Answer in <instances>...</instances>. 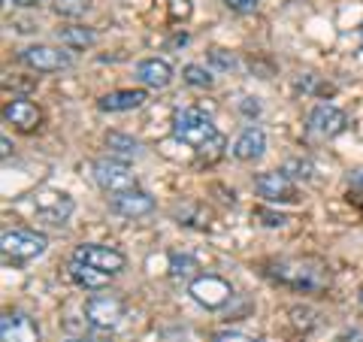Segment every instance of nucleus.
<instances>
[{"instance_id":"nucleus-22","label":"nucleus","mask_w":363,"mask_h":342,"mask_svg":"<svg viewBox=\"0 0 363 342\" xmlns=\"http://www.w3.org/2000/svg\"><path fill=\"white\" fill-rule=\"evenodd\" d=\"M91 0H55V13L58 16H85Z\"/></svg>"},{"instance_id":"nucleus-11","label":"nucleus","mask_w":363,"mask_h":342,"mask_svg":"<svg viewBox=\"0 0 363 342\" xmlns=\"http://www.w3.org/2000/svg\"><path fill=\"white\" fill-rule=\"evenodd\" d=\"M255 188L257 194L264 197L267 203H297L300 200V191L294 185V179L285 176L281 170H272V173H260L255 179Z\"/></svg>"},{"instance_id":"nucleus-32","label":"nucleus","mask_w":363,"mask_h":342,"mask_svg":"<svg viewBox=\"0 0 363 342\" xmlns=\"http://www.w3.org/2000/svg\"><path fill=\"white\" fill-rule=\"evenodd\" d=\"M9 152H13V143H9V136H4V140H0V155L9 158Z\"/></svg>"},{"instance_id":"nucleus-10","label":"nucleus","mask_w":363,"mask_h":342,"mask_svg":"<svg viewBox=\"0 0 363 342\" xmlns=\"http://www.w3.org/2000/svg\"><path fill=\"white\" fill-rule=\"evenodd\" d=\"M43 330L37 318L21 312V309H6L0 318V342H40Z\"/></svg>"},{"instance_id":"nucleus-35","label":"nucleus","mask_w":363,"mask_h":342,"mask_svg":"<svg viewBox=\"0 0 363 342\" xmlns=\"http://www.w3.org/2000/svg\"><path fill=\"white\" fill-rule=\"evenodd\" d=\"M67 342H91V339H67Z\"/></svg>"},{"instance_id":"nucleus-5","label":"nucleus","mask_w":363,"mask_h":342,"mask_svg":"<svg viewBox=\"0 0 363 342\" xmlns=\"http://www.w3.org/2000/svg\"><path fill=\"white\" fill-rule=\"evenodd\" d=\"M124 300L116 294H94L85 300V321L97 330H116L124 321Z\"/></svg>"},{"instance_id":"nucleus-12","label":"nucleus","mask_w":363,"mask_h":342,"mask_svg":"<svg viewBox=\"0 0 363 342\" xmlns=\"http://www.w3.org/2000/svg\"><path fill=\"white\" fill-rule=\"evenodd\" d=\"M345 128H348V116L333 104H318L309 112V131L318 136H327V140H330V136L345 133Z\"/></svg>"},{"instance_id":"nucleus-31","label":"nucleus","mask_w":363,"mask_h":342,"mask_svg":"<svg viewBox=\"0 0 363 342\" xmlns=\"http://www.w3.org/2000/svg\"><path fill=\"white\" fill-rule=\"evenodd\" d=\"M348 179H351V185H354V188H360V191H363V167H360V170H354V173H351Z\"/></svg>"},{"instance_id":"nucleus-34","label":"nucleus","mask_w":363,"mask_h":342,"mask_svg":"<svg viewBox=\"0 0 363 342\" xmlns=\"http://www.w3.org/2000/svg\"><path fill=\"white\" fill-rule=\"evenodd\" d=\"M357 300H360V306H363V285H360V291H357Z\"/></svg>"},{"instance_id":"nucleus-27","label":"nucleus","mask_w":363,"mask_h":342,"mask_svg":"<svg viewBox=\"0 0 363 342\" xmlns=\"http://www.w3.org/2000/svg\"><path fill=\"white\" fill-rule=\"evenodd\" d=\"M169 4H173L169 9H173V18H176V21L191 16V4H188V0H169Z\"/></svg>"},{"instance_id":"nucleus-18","label":"nucleus","mask_w":363,"mask_h":342,"mask_svg":"<svg viewBox=\"0 0 363 342\" xmlns=\"http://www.w3.org/2000/svg\"><path fill=\"white\" fill-rule=\"evenodd\" d=\"M70 279L79 285V288H85V291H104L112 276H109V272L94 270V267L79 264V260H70Z\"/></svg>"},{"instance_id":"nucleus-2","label":"nucleus","mask_w":363,"mask_h":342,"mask_svg":"<svg viewBox=\"0 0 363 342\" xmlns=\"http://www.w3.org/2000/svg\"><path fill=\"white\" fill-rule=\"evenodd\" d=\"M45 248H49V239L40 231H28V227H18V231H4L0 236V252H4V260L9 264H25V260L40 258Z\"/></svg>"},{"instance_id":"nucleus-8","label":"nucleus","mask_w":363,"mask_h":342,"mask_svg":"<svg viewBox=\"0 0 363 342\" xmlns=\"http://www.w3.org/2000/svg\"><path fill=\"white\" fill-rule=\"evenodd\" d=\"M73 260L85 267H94L100 272H109V276H116L128 267V258H124L118 248H109V246H97V243H82L73 248Z\"/></svg>"},{"instance_id":"nucleus-3","label":"nucleus","mask_w":363,"mask_h":342,"mask_svg":"<svg viewBox=\"0 0 363 342\" xmlns=\"http://www.w3.org/2000/svg\"><path fill=\"white\" fill-rule=\"evenodd\" d=\"M76 203L67 191H58V188H43L33 194V215H37L40 221L52 224V227H61L67 224V219L73 215Z\"/></svg>"},{"instance_id":"nucleus-21","label":"nucleus","mask_w":363,"mask_h":342,"mask_svg":"<svg viewBox=\"0 0 363 342\" xmlns=\"http://www.w3.org/2000/svg\"><path fill=\"white\" fill-rule=\"evenodd\" d=\"M182 79H185L188 85H194V88H212V73L206 70V67H200V64H185L182 67Z\"/></svg>"},{"instance_id":"nucleus-15","label":"nucleus","mask_w":363,"mask_h":342,"mask_svg":"<svg viewBox=\"0 0 363 342\" xmlns=\"http://www.w3.org/2000/svg\"><path fill=\"white\" fill-rule=\"evenodd\" d=\"M112 212L124 215V219H143V215L155 212V200H152V194L133 188V191H124L112 197Z\"/></svg>"},{"instance_id":"nucleus-25","label":"nucleus","mask_w":363,"mask_h":342,"mask_svg":"<svg viewBox=\"0 0 363 342\" xmlns=\"http://www.w3.org/2000/svg\"><path fill=\"white\" fill-rule=\"evenodd\" d=\"M169 267H173V276L179 279H185V276H191V270H194V260L191 258H182V255H173L169 258Z\"/></svg>"},{"instance_id":"nucleus-19","label":"nucleus","mask_w":363,"mask_h":342,"mask_svg":"<svg viewBox=\"0 0 363 342\" xmlns=\"http://www.w3.org/2000/svg\"><path fill=\"white\" fill-rule=\"evenodd\" d=\"M58 40L64 49H73V52H82L88 45H94V31L82 28V25H73V28H58Z\"/></svg>"},{"instance_id":"nucleus-33","label":"nucleus","mask_w":363,"mask_h":342,"mask_svg":"<svg viewBox=\"0 0 363 342\" xmlns=\"http://www.w3.org/2000/svg\"><path fill=\"white\" fill-rule=\"evenodd\" d=\"M13 4H16V6H40L43 0H13Z\"/></svg>"},{"instance_id":"nucleus-4","label":"nucleus","mask_w":363,"mask_h":342,"mask_svg":"<svg viewBox=\"0 0 363 342\" xmlns=\"http://www.w3.org/2000/svg\"><path fill=\"white\" fill-rule=\"evenodd\" d=\"M267 272L276 282L288 285V288H294V291H318L324 285L321 267L312 270L309 264H303V260H279V264H272Z\"/></svg>"},{"instance_id":"nucleus-17","label":"nucleus","mask_w":363,"mask_h":342,"mask_svg":"<svg viewBox=\"0 0 363 342\" xmlns=\"http://www.w3.org/2000/svg\"><path fill=\"white\" fill-rule=\"evenodd\" d=\"M136 79L145 85V88H167L169 82H173V67H169L167 61L161 58H145L136 64Z\"/></svg>"},{"instance_id":"nucleus-7","label":"nucleus","mask_w":363,"mask_h":342,"mask_svg":"<svg viewBox=\"0 0 363 342\" xmlns=\"http://www.w3.org/2000/svg\"><path fill=\"white\" fill-rule=\"evenodd\" d=\"M188 294L194 297V303L203 306V309H221V306L230 303L233 288H230V282H227V279L215 276V272H206V276L191 279Z\"/></svg>"},{"instance_id":"nucleus-16","label":"nucleus","mask_w":363,"mask_h":342,"mask_svg":"<svg viewBox=\"0 0 363 342\" xmlns=\"http://www.w3.org/2000/svg\"><path fill=\"white\" fill-rule=\"evenodd\" d=\"M145 104V91L140 88H121V91H109L97 100V109L100 112H130V109H140Z\"/></svg>"},{"instance_id":"nucleus-30","label":"nucleus","mask_w":363,"mask_h":342,"mask_svg":"<svg viewBox=\"0 0 363 342\" xmlns=\"http://www.w3.org/2000/svg\"><path fill=\"white\" fill-rule=\"evenodd\" d=\"M240 109L245 112V116H257V112H260V104H257V100H255V97H245Z\"/></svg>"},{"instance_id":"nucleus-23","label":"nucleus","mask_w":363,"mask_h":342,"mask_svg":"<svg viewBox=\"0 0 363 342\" xmlns=\"http://www.w3.org/2000/svg\"><path fill=\"white\" fill-rule=\"evenodd\" d=\"M281 173L291 176V179H312V164L300 161V158H291V161L281 164Z\"/></svg>"},{"instance_id":"nucleus-1","label":"nucleus","mask_w":363,"mask_h":342,"mask_svg":"<svg viewBox=\"0 0 363 342\" xmlns=\"http://www.w3.org/2000/svg\"><path fill=\"white\" fill-rule=\"evenodd\" d=\"M173 136L179 143L191 145L197 155H203L206 161H215L224 149V136L212 124V118L200 109H179L173 116Z\"/></svg>"},{"instance_id":"nucleus-36","label":"nucleus","mask_w":363,"mask_h":342,"mask_svg":"<svg viewBox=\"0 0 363 342\" xmlns=\"http://www.w3.org/2000/svg\"><path fill=\"white\" fill-rule=\"evenodd\" d=\"M360 49H363V28H360Z\"/></svg>"},{"instance_id":"nucleus-13","label":"nucleus","mask_w":363,"mask_h":342,"mask_svg":"<svg viewBox=\"0 0 363 342\" xmlns=\"http://www.w3.org/2000/svg\"><path fill=\"white\" fill-rule=\"evenodd\" d=\"M264 152H267V133L260 128H255V124H252V128H245L233 140V145H230V155L236 158V161H242V164L257 161Z\"/></svg>"},{"instance_id":"nucleus-26","label":"nucleus","mask_w":363,"mask_h":342,"mask_svg":"<svg viewBox=\"0 0 363 342\" xmlns=\"http://www.w3.org/2000/svg\"><path fill=\"white\" fill-rule=\"evenodd\" d=\"M212 342H257V339L240 333V330H221V333L212 336Z\"/></svg>"},{"instance_id":"nucleus-14","label":"nucleus","mask_w":363,"mask_h":342,"mask_svg":"<svg viewBox=\"0 0 363 342\" xmlns=\"http://www.w3.org/2000/svg\"><path fill=\"white\" fill-rule=\"evenodd\" d=\"M4 118H6L9 124H16L18 131L30 133V131H37V128H40L43 112H40V106H37V104H30V100L16 97V100H9V104L4 106Z\"/></svg>"},{"instance_id":"nucleus-28","label":"nucleus","mask_w":363,"mask_h":342,"mask_svg":"<svg viewBox=\"0 0 363 342\" xmlns=\"http://www.w3.org/2000/svg\"><path fill=\"white\" fill-rule=\"evenodd\" d=\"M212 64L218 67V70H230V67H233V55L227 58L224 49H215V52H212Z\"/></svg>"},{"instance_id":"nucleus-29","label":"nucleus","mask_w":363,"mask_h":342,"mask_svg":"<svg viewBox=\"0 0 363 342\" xmlns=\"http://www.w3.org/2000/svg\"><path fill=\"white\" fill-rule=\"evenodd\" d=\"M227 6L233 9V13H252V9L257 6V0H224Z\"/></svg>"},{"instance_id":"nucleus-24","label":"nucleus","mask_w":363,"mask_h":342,"mask_svg":"<svg viewBox=\"0 0 363 342\" xmlns=\"http://www.w3.org/2000/svg\"><path fill=\"white\" fill-rule=\"evenodd\" d=\"M255 219H260V224H267V227H285L288 219L281 212H269V209H255Z\"/></svg>"},{"instance_id":"nucleus-6","label":"nucleus","mask_w":363,"mask_h":342,"mask_svg":"<svg viewBox=\"0 0 363 342\" xmlns=\"http://www.w3.org/2000/svg\"><path fill=\"white\" fill-rule=\"evenodd\" d=\"M91 170H94V182L106 194H112V197L136 188L133 170L124 161H118V158H100V161H94V167H91Z\"/></svg>"},{"instance_id":"nucleus-9","label":"nucleus","mask_w":363,"mask_h":342,"mask_svg":"<svg viewBox=\"0 0 363 342\" xmlns=\"http://www.w3.org/2000/svg\"><path fill=\"white\" fill-rule=\"evenodd\" d=\"M21 61H25L30 70H37V73H61V70H67V67H73L70 52L55 49V45H45V43L21 49Z\"/></svg>"},{"instance_id":"nucleus-20","label":"nucleus","mask_w":363,"mask_h":342,"mask_svg":"<svg viewBox=\"0 0 363 342\" xmlns=\"http://www.w3.org/2000/svg\"><path fill=\"white\" fill-rule=\"evenodd\" d=\"M106 145L118 158H136L140 155V145H136V140L128 136V133H106Z\"/></svg>"}]
</instances>
